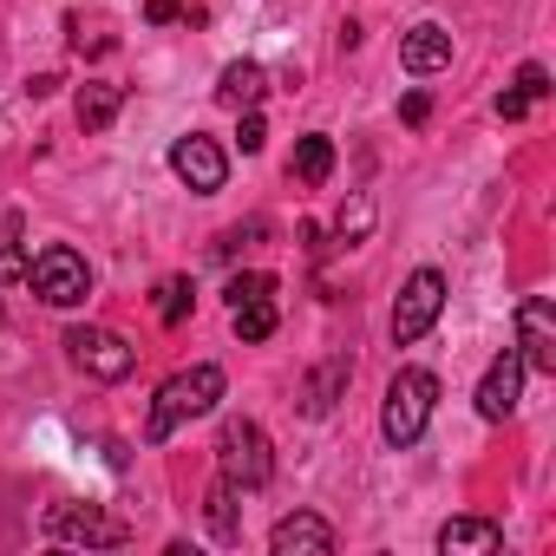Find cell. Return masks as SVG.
Masks as SVG:
<instances>
[{"instance_id":"8992f818","label":"cell","mask_w":556,"mask_h":556,"mask_svg":"<svg viewBox=\"0 0 556 556\" xmlns=\"http://www.w3.org/2000/svg\"><path fill=\"white\" fill-rule=\"evenodd\" d=\"M66 361L92 380H125L138 367V354L112 334V328H66Z\"/></svg>"},{"instance_id":"4316f807","label":"cell","mask_w":556,"mask_h":556,"mask_svg":"<svg viewBox=\"0 0 556 556\" xmlns=\"http://www.w3.org/2000/svg\"><path fill=\"white\" fill-rule=\"evenodd\" d=\"M523 112H530V99H523L517 86H510V92H497V118H523Z\"/></svg>"},{"instance_id":"7a4b0ae2","label":"cell","mask_w":556,"mask_h":556,"mask_svg":"<svg viewBox=\"0 0 556 556\" xmlns=\"http://www.w3.org/2000/svg\"><path fill=\"white\" fill-rule=\"evenodd\" d=\"M432 406H439V380L426 367H400L387 387V406H380L387 445H419V432L432 426Z\"/></svg>"},{"instance_id":"6da1fadb","label":"cell","mask_w":556,"mask_h":556,"mask_svg":"<svg viewBox=\"0 0 556 556\" xmlns=\"http://www.w3.org/2000/svg\"><path fill=\"white\" fill-rule=\"evenodd\" d=\"M223 387H229V380H223V367H210V361H197V367L170 374V380L157 387V400H151V419H144V445H164L177 426H190V419L216 413Z\"/></svg>"},{"instance_id":"277c9868","label":"cell","mask_w":556,"mask_h":556,"mask_svg":"<svg viewBox=\"0 0 556 556\" xmlns=\"http://www.w3.org/2000/svg\"><path fill=\"white\" fill-rule=\"evenodd\" d=\"M27 282H34V295H40L47 308H79V302L92 295V268H86L79 249L53 242V249L27 255Z\"/></svg>"},{"instance_id":"ba28073f","label":"cell","mask_w":556,"mask_h":556,"mask_svg":"<svg viewBox=\"0 0 556 556\" xmlns=\"http://www.w3.org/2000/svg\"><path fill=\"white\" fill-rule=\"evenodd\" d=\"M517 361H523V374H556V308H549V295H530L517 308Z\"/></svg>"},{"instance_id":"5bb4252c","label":"cell","mask_w":556,"mask_h":556,"mask_svg":"<svg viewBox=\"0 0 556 556\" xmlns=\"http://www.w3.org/2000/svg\"><path fill=\"white\" fill-rule=\"evenodd\" d=\"M439 549H445V556H497V549H504V530H497L491 517H452V523L439 530Z\"/></svg>"},{"instance_id":"44dd1931","label":"cell","mask_w":556,"mask_h":556,"mask_svg":"<svg viewBox=\"0 0 556 556\" xmlns=\"http://www.w3.org/2000/svg\"><path fill=\"white\" fill-rule=\"evenodd\" d=\"M190 295H197V289L184 282V275H170V282L157 289V321H164V328H177V321L190 315Z\"/></svg>"},{"instance_id":"3957f363","label":"cell","mask_w":556,"mask_h":556,"mask_svg":"<svg viewBox=\"0 0 556 556\" xmlns=\"http://www.w3.org/2000/svg\"><path fill=\"white\" fill-rule=\"evenodd\" d=\"M216 471L223 484L236 491H262L275 478V452H268V432L255 419H223V439H216Z\"/></svg>"},{"instance_id":"ac0fdd59","label":"cell","mask_w":556,"mask_h":556,"mask_svg":"<svg viewBox=\"0 0 556 556\" xmlns=\"http://www.w3.org/2000/svg\"><path fill=\"white\" fill-rule=\"evenodd\" d=\"M27 275V216L21 210H0V282Z\"/></svg>"},{"instance_id":"2e32d148","label":"cell","mask_w":556,"mask_h":556,"mask_svg":"<svg viewBox=\"0 0 556 556\" xmlns=\"http://www.w3.org/2000/svg\"><path fill=\"white\" fill-rule=\"evenodd\" d=\"M73 112H79V125H86V131H105V125L125 112V86H112V79H86Z\"/></svg>"},{"instance_id":"484cf974","label":"cell","mask_w":556,"mask_h":556,"mask_svg":"<svg viewBox=\"0 0 556 556\" xmlns=\"http://www.w3.org/2000/svg\"><path fill=\"white\" fill-rule=\"evenodd\" d=\"M177 14H184V0H151V8H144V21H151V27H170Z\"/></svg>"},{"instance_id":"9c48e42d","label":"cell","mask_w":556,"mask_h":556,"mask_svg":"<svg viewBox=\"0 0 556 556\" xmlns=\"http://www.w3.org/2000/svg\"><path fill=\"white\" fill-rule=\"evenodd\" d=\"M170 170H177L197 197H216V190H223V177H229V157H223V144H216V138L190 131V138H177V144H170Z\"/></svg>"},{"instance_id":"30bf717a","label":"cell","mask_w":556,"mask_h":556,"mask_svg":"<svg viewBox=\"0 0 556 556\" xmlns=\"http://www.w3.org/2000/svg\"><path fill=\"white\" fill-rule=\"evenodd\" d=\"M517 393H523V361H517V348H504V354L491 361V374L478 380V419L504 426V419L517 413Z\"/></svg>"},{"instance_id":"ffe728a7","label":"cell","mask_w":556,"mask_h":556,"mask_svg":"<svg viewBox=\"0 0 556 556\" xmlns=\"http://www.w3.org/2000/svg\"><path fill=\"white\" fill-rule=\"evenodd\" d=\"M203 510H210V530H216V543H236V536H242V523H236V484H216Z\"/></svg>"},{"instance_id":"8fae6325","label":"cell","mask_w":556,"mask_h":556,"mask_svg":"<svg viewBox=\"0 0 556 556\" xmlns=\"http://www.w3.org/2000/svg\"><path fill=\"white\" fill-rule=\"evenodd\" d=\"M268 549L275 556H334V530H328V517L295 510V517H282L268 530Z\"/></svg>"},{"instance_id":"5b68a950","label":"cell","mask_w":556,"mask_h":556,"mask_svg":"<svg viewBox=\"0 0 556 556\" xmlns=\"http://www.w3.org/2000/svg\"><path fill=\"white\" fill-rule=\"evenodd\" d=\"M439 315H445V275L439 268H413L406 289H400V302H393V341L413 348L419 334H432Z\"/></svg>"},{"instance_id":"e0dca14e","label":"cell","mask_w":556,"mask_h":556,"mask_svg":"<svg viewBox=\"0 0 556 556\" xmlns=\"http://www.w3.org/2000/svg\"><path fill=\"white\" fill-rule=\"evenodd\" d=\"M216 99L236 105V112H249V105L262 99V66H255V60H229L223 79H216Z\"/></svg>"},{"instance_id":"d6986e66","label":"cell","mask_w":556,"mask_h":556,"mask_svg":"<svg viewBox=\"0 0 556 556\" xmlns=\"http://www.w3.org/2000/svg\"><path fill=\"white\" fill-rule=\"evenodd\" d=\"M229 321H236V334H242V341H268V334H275V295L236 302V308H229Z\"/></svg>"},{"instance_id":"9a60e30c","label":"cell","mask_w":556,"mask_h":556,"mask_svg":"<svg viewBox=\"0 0 556 556\" xmlns=\"http://www.w3.org/2000/svg\"><path fill=\"white\" fill-rule=\"evenodd\" d=\"M289 177H295V184H308V190H321V184L334 177V138H328V131H308V138H295Z\"/></svg>"},{"instance_id":"cb8c5ba5","label":"cell","mask_w":556,"mask_h":556,"mask_svg":"<svg viewBox=\"0 0 556 556\" xmlns=\"http://www.w3.org/2000/svg\"><path fill=\"white\" fill-rule=\"evenodd\" d=\"M517 92H523V99H530V105H536V99H549V73H543V66H536V60H530V66H523V73H517Z\"/></svg>"},{"instance_id":"7402d4cb","label":"cell","mask_w":556,"mask_h":556,"mask_svg":"<svg viewBox=\"0 0 556 556\" xmlns=\"http://www.w3.org/2000/svg\"><path fill=\"white\" fill-rule=\"evenodd\" d=\"M255 295H275V275H236V282H229V308L255 302Z\"/></svg>"},{"instance_id":"7c38bea8","label":"cell","mask_w":556,"mask_h":556,"mask_svg":"<svg viewBox=\"0 0 556 556\" xmlns=\"http://www.w3.org/2000/svg\"><path fill=\"white\" fill-rule=\"evenodd\" d=\"M400 66H406L413 79H432V73H445V66H452V34H445L439 21H419V27L400 40Z\"/></svg>"},{"instance_id":"d4e9b609","label":"cell","mask_w":556,"mask_h":556,"mask_svg":"<svg viewBox=\"0 0 556 556\" xmlns=\"http://www.w3.org/2000/svg\"><path fill=\"white\" fill-rule=\"evenodd\" d=\"M236 138H242V151H262V144H268V131H262V112H255V105L242 112V125H236Z\"/></svg>"},{"instance_id":"83f0119b","label":"cell","mask_w":556,"mask_h":556,"mask_svg":"<svg viewBox=\"0 0 556 556\" xmlns=\"http://www.w3.org/2000/svg\"><path fill=\"white\" fill-rule=\"evenodd\" d=\"M426 112H432V99H426V92H406V105H400V118H406V125H426Z\"/></svg>"},{"instance_id":"4fadbf2b","label":"cell","mask_w":556,"mask_h":556,"mask_svg":"<svg viewBox=\"0 0 556 556\" xmlns=\"http://www.w3.org/2000/svg\"><path fill=\"white\" fill-rule=\"evenodd\" d=\"M348 380H354V361H348V354H334V361H321V367L308 374V387H302V413H308V419H328V413L341 406V393H348Z\"/></svg>"},{"instance_id":"603a6c76","label":"cell","mask_w":556,"mask_h":556,"mask_svg":"<svg viewBox=\"0 0 556 556\" xmlns=\"http://www.w3.org/2000/svg\"><path fill=\"white\" fill-rule=\"evenodd\" d=\"M367 223H374V203H367V197H354V203L341 210V242H354V236H367Z\"/></svg>"},{"instance_id":"52a82bcc","label":"cell","mask_w":556,"mask_h":556,"mask_svg":"<svg viewBox=\"0 0 556 556\" xmlns=\"http://www.w3.org/2000/svg\"><path fill=\"white\" fill-rule=\"evenodd\" d=\"M47 536L53 543H86V549H118L125 543V523L105 517L99 504H53L47 510Z\"/></svg>"}]
</instances>
